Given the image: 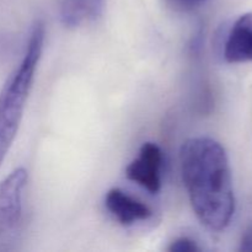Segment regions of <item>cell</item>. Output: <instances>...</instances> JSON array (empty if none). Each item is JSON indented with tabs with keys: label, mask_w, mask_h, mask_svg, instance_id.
Instances as JSON below:
<instances>
[{
	"label": "cell",
	"mask_w": 252,
	"mask_h": 252,
	"mask_svg": "<svg viewBox=\"0 0 252 252\" xmlns=\"http://www.w3.org/2000/svg\"><path fill=\"white\" fill-rule=\"evenodd\" d=\"M105 207L111 216L125 226L148 220L153 216V211L148 204L116 187L106 193Z\"/></svg>",
	"instance_id": "8992f818"
},
{
	"label": "cell",
	"mask_w": 252,
	"mask_h": 252,
	"mask_svg": "<svg viewBox=\"0 0 252 252\" xmlns=\"http://www.w3.org/2000/svg\"><path fill=\"white\" fill-rule=\"evenodd\" d=\"M239 250L245 252H252V225L248 226L246 230L244 231L243 236H241L240 248H239Z\"/></svg>",
	"instance_id": "30bf717a"
},
{
	"label": "cell",
	"mask_w": 252,
	"mask_h": 252,
	"mask_svg": "<svg viewBox=\"0 0 252 252\" xmlns=\"http://www.w3.org/2000/svg\"><path fill=\"white\" fill-rule=\"evenodd\" d=\"M162 161L161 148L157 143L147 142L140 147L137 158L126 167V176L152 194H157L161 189Z\"/></svg>",
	"instance_id": "277c9868"
},
{
	"label": "cell",
	"mask_w": 252,
	"mask_h": 252,
	"mask_svg": "<svg viewBox=\"0 0 252 252\" xmlns=\"http://www.w3.org/2000/svg\"><path fill=\"white\" fill-rule=\"evenodd\" d=\"M181 175L198 220L223 231L235 214L230 162L223 145L209 137L189 138L180 150Z\"/></svg>",
	"instance_id": "6da1fadb"
},
{
	"label": "cell",
	"mask_w": 252,
	"mask_h": 252,
	"mask_svg": "<svg viewBox=\"0 0 252 252\" xmlns=\"http://www.w3.org/2000/svg\"><path fill=\"white\" fill-rule=\"evenodd\" d=\"M105 0H62L59 19L66 29H78L102 15Z\"/></svg>",
	"instance_id": "52a82bcc"
},
{
	"label": "cell",
	"mask_w": 252,
	"mask_h": 252,
	"mask_svg": "<svg viewBox=\"0 0 252 252\" xmlns=\"http://www.w3.org/2000/svg\"><path fill=\"white\" fill-rule=\"evenodd\" d=\"M223 57L231 64L252 62V11L243 14L231 25L224 43Z\"/></svg>",
	"instance_id": "5b68a950"
},
{
	"label": "cell",
	"mask_w": 252,
	"mask_h": 252,
	"mask_svg": "<svg viewBox=\"0 0 252 252\" xmlns=\"http://www.w3.org/2000/svg\"><path fill=\"white\" fill-rule=\"evenodd\" d=\"M167 250L171 252H197L199 251V248L194 240L187 236H181L172 241Z\"/></svg>",
	"instance_id": "ba28073f"
},
{
	"label": "cell",
	"mask_w": 252,
	"mask_h": 252,
	"mask_svg": "<svg viewBox=\"0 0 252 252\" xmlns=\"http://www.w3.org/2000/svg\"><path fill=\"white\" fill-rule=\"evenodd\" d=\"M27 181L29 172L25 167H17L0 181V235L12 233L21 221Z\"/></svg>",
	"instance_id": "3957f363"
},
{
	"label": "cell",
	"mask_w": 252,
	"mask_h": 252,
	"mask_svg": "<svg viewBox=\"0 0 252 252\" xmlns=\"http://www.w3.org/2000/svg\"><path fill=\"white\" fill-rule=\"evenodd\" d=\"M44 37V24L37 20L32 25L21 62L0 91V166L16 138L34 73L42 57Z\"/></svg>",
	"instance_id": "7a4b0ae2"
},
{
	"label": "cell",
	"mask_w": 252,
	"mask_h": 252,
	"mask_svg": "<svg viewBox=\"0 0 252 252\" xmlns=\"http://www.w3.org/2000/svg\"><path fill=\"white\" fill-rule=\"evenodd\" d=\"M170 5L179 10H192L194 7H198L207 0H166Z\"/></svg>",
	"instance_id": "9c48e42d"
}]
</instances>
